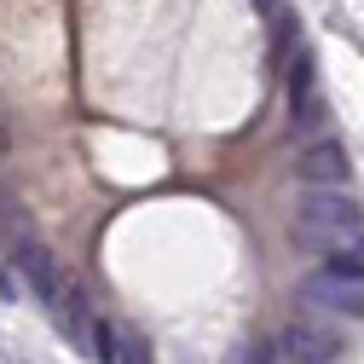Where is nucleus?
<instances>
[{
  "instance_id": "obj_8",
  "label": "nucleus",
  "mask_w": 364,
  "mask_h": 364,
  "mask_svg": "<svg viewBox=\"0 0 364 364\" xmlns=\"http://www.w3.org/2000/svg\"><path fill=\"white\" fill-rule=\"evenodd\" d=\"M116 364H151V347H145V336H133V330H122V347H116Z\"/></svg>"
},
{
  "instance_id": "obj_7",
  "label": "nucleus",
  "mask_w": 364,
  "mask_h": 364,
  "mask_svg": "<svg viewBox=\"0 0 364 364\" xmlns=\"http://www.w3.org/2000/svg\"><path fill=\"white\" fill-rule=\"evenodd\" d=\"M301 93H318V64H312V53H295V64H289V99H301Z\"/></svg>"
},
{
  "instance_id": "obj_6",
  "label": "nucleus",
  "mask_w": 364,
  "mask_h": 364,
  "mask_svg": "<svg viewBox=\"0 0 364 364\" xmlns=\"http://www.w3.org/2000/svg\"><path fill=\"white\" fill-rule=\"evenodd\" d=\"M289 127H295V133H318V127H324V93L289 99Z\"/></svg>"
},
{
  "instance_id": "obj_9",
  "label": "nucleus",
  "mask_w": 364,
  "mask_h": 364,
  "mask_svg": "<svg viewBox=\"0 0 364 364\" xmlns=\"http://www.w3.org/2000/svg\"><path fill=\"white\" fill-rule=\"evenodd\" d=\"M0 295H6V301L18 295V284H12V272H0Z\"/></svg>"
},
{
  "instance_id": "obj_2",
  "label": "nucleus",
  "mask_w": 364,
  "mask_h": 364,
  "mask_svg": "<svg viewBox=\"0 0 364 364\" xmlns=\"http://www.w3.org/2000/svg\"><path fill=\"white\" fill-rule=\"evenodd\" d=\"M295 306L312 318H364V278H353V272H306L295 284Z\"/></svg>"
},
{
  "instance_id": "obj_1",
  "label": "nucleus",
  "mask_w": 364,
  "mask_h": 364,
  "mask_svg": "<svg viewBox=\"0 0 364 364\" xmlns=\"http://www.w3.org/2000/svg\"><path fill=\"white\" fill-rule=\"evenodd\" d=\"M295 243L324 255V272L364 278V208L353 191H306L295 203Z\"/></svg>"
},
{
  "instance_id": "obj_10",
  "label": "nucleus",
  "mask_w": 364,
  "mask_h": 364,
  "mask_svg": "<svg viewBox=\"0 0 364 364\" xmlns=\"http://www.w3.org/2000/svg\"><path fill=\"white\" fill-rule=\"evenodd\" d=\"M6 145H12V133H6V122H0V162H6Z\"/></svg>"
},
{
  "instance_id": "obj_5",
  "label": "nucleus",
  "mask_w": 364,
  "mask_h": 364,
  "mask_svg": "<svg viewBox=\"0 0 364 364\" xmlns=\"http://www.w3.org/2000/svg\"><path fill=\"white\" fill-rule=\"evenodd\" d=\"M12 260H18V272H23V284L47 301V306H58L64 301V289H70V278H64V266H58V255L41 243V237H29V243H18L12 249Z\"/></svg>"
},
{
  "instance_id": "obj_11",
  "label": "nucleus",
  "mask_w": 364,
  "mask_h": 364,
  "mask_svg": "<svg viewBox=\"0 0 364 364\" xmlns=\"http://www.w3.org/2000/svg\"><path fill=\"white\" fill-rule=\"evenodd\" d=\"M255 6H260L266 18H278V0H255Z\"/></svg>"
},
{
  "instance_id": "obj_4",
  "label": "nucleus",
  "mask_w": 364,
  "mask_h": 364,
  "mask_svg": "<svg viewBox=\"0 0 364 364\" xmlns=\"http://www.w3.org/2000/svg\"><path fill=\"white\" fill-rule=\"evenodd\" d=\"M295 179L306 191H347L353 179V156L341 139H312L301 156H295Z\"/></svg>"
},
{
  "instance_id": "obj_12",
  "label": "nucleus",
  "mask_w": 364,
  "mask_h": 364,
  "mask_svg": "<svg viewBox=\"0 0 364 364\" xmlns=\"http://www.w3.org/2000/svg\"><path fill=\"white\" fill-rule=\"evenodd\" d=\"M255 364H272V353H255Z\"/></svg>"
},
{
  "instance_id": "obj_3",
  "label": "nucleus",
  "mask_w": 364,
  "mask_h": 364,
  "mask_svg": "<svg viewBox=\"0 0 364 364\" xmlns=\"http://www.w3.org/2000/svg\"><path fill=\"white\" fill-rule=\"evenodd\" d=\"M278 353H284L289 364H336V358L347 353V341H341V330L330 324V318L301 312V318H289V324H284Z\"/></svg>"
}]
</instances>
